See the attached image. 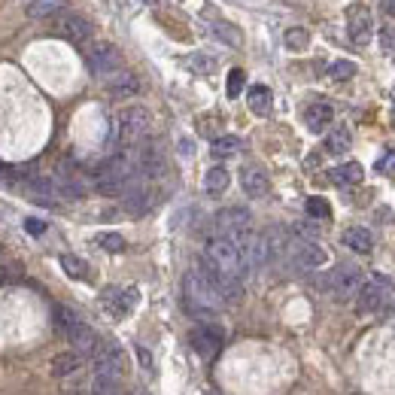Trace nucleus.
Here are the masks:
<instances>
[{
    "mask_svg": "<svg viewBox=\"0 0 395 395\" xmlns=\"http://www.w3.org/2000/svg\"><path fill=\"white\" fill-rule=\"evenodd\" d=\"M67 9V0H31L27 4V18H52Z\"/></svg>",
    "mask_w": 395,
    "mask_h": 395,
    "instance_id": "obj_23",
    "label": "nucleus"
},
{
    "mask_svg": "<svg viewBox=\"0 0 395 395\" xmlns=\"http://www.w3.org/2000/svg\"><path fill=\"white\" fill-rule=\"evenodd\" d=\"M55 31L70 43H86L95 34V27H91L88 18H82L76 13H61V15H55Z\"/></svg>",
    "mask_w": 395,
    "mask_h": 395,
    "instance_id": "obj_11",
    "label": "nucleus"
},
{
    "mask_svg": "<svg viewBox=\"0 0 395 395\" xmlns=\"http://www.w3.org/2000/svg\"><path fill=\"white\" fill-rule=\"evenodd\" d=\"M107 91L113 98H131V95L140 91V79H137L134 73H128V70H119V73H113V76L107 79Z\"/></svg>",
    "mask_w": 395,
    "mask_h": 395,
    "instance_id": "obj_17",
    "label": "nucleus"
},
{
    "mask_svg": "<svg viewBox=\"0 0 395 395\" xmlns=\"http://www.w3.org/2000/svg\"><path fill=\"white\" fill-rule=\"evenodd\" d=\"M289 259L298 271H316L328 262V255H326L323 246L314 243V241H295L289 246Z\"/></svg>",
    "mask_w": 395,
    "mask_h": 395,
    "instance_id": "obj_9",
    "label": "nucleus"
},
{
    "mask_svg": "<svg viewBox=\"0 0 395 395\" xmlns=\"http://www.w3.org/2000/svg\"><path fill=\"white\" fill-rule=\"evenodd\" d=\"M228 186H232V173H228L225 168H210V170L204 173V189H207V195L219 198L222 192H228Z\"/></svg>",
    "mask_w": 395,
    "mask_h": 395,
    "instance_id": "obj_22",
    "label": "nucleus"
},
{
    "mask_svg": "<svg viewBox=\"0 0 395 395\" xmlns=\"http://www.w3.org/2000/svg\"><path fill=\"white\" fill-rule=\"evenodd\" d=\"M98 246L100 250H107V253H122L125 250V237L116 234V232H104V234H98Z\"/></svg>",
    "mask_w": 395,
    "mask_h": 395,
    "instance_id": "obj_33",
    "label": "nucleus"
},
{
    "mask_svg": "<svg viewBox=\"0 0 395 395\" xmlns=\"http://www.w3.org/2000/svg\"><path fill=\"white\" fill-rule=\"evenodd\" d=\"M201 262H207L213 271L228 274V277H237V280L246 277L243 259H241V253H237L232 237H210L207 246H204V259Z\"/></svg>",
    "mask_w": 395,
    "mask_h": 395,
    "instance_id": "obj_2",
    "label": "nucleus"
},
{
    "mask_svg": "<svg viewBox=\"0 0 395 395\" xmlns=\"http://www.w3.org/2000/svg\"><path fill=\"white\" fill-rule=\"evenodd\" d=\"M380 9H383V15L395 18V0H380Z\"/></svg>",
    "mask_w": 395,
    "mask_h": 395,
    "instance_id": "obj_39",
    "label": "nucleus"
},
{
    "mask_svg": "<svg viewBox=\"0 0 395 395\" xmlns=\"http://www.w3.org/2000/svg\"><path fill=\"white\" fill-rule=\"evenodd\" d=\"M55 326H58V328H61V335L67 337V335L73 332V328L82 326V319H79L76 314H73L70 307H58V310H55Z\"/></svg>",
    "mask_w": 395,
    "mask_h": 395,
    "instance_id": "obj_29",
    "label": "nucleus"
},
{
    "mask_svg": "<svg viewBox=\"0 0 395 395\" xmlns=\"http://www.w3.org/2000/svg\"><path fill=\"white\" fill-rule=\"evenodd\" d=\"M186 67H192L195 73H213L216 61L210 58V55H204V52H192V55H186Z\"/></svg>",
    "mask_w": 395,
    "mask_h": 395,
    "instance_id": "obj_31",
    "label": "nucleus"
},
{
    "mask_svg": "<svg viewBox=\"0 0 395 395\" xmlns=\"http://www.w3.org/2000/svg\"><path fill=\"white\" fill-rule=\"evenodd\" d=\"M25 232L34 234V237H40V234H46V222H43V219H25Z\"/></svg>",
    "mask_w": 395,
    "mask_h": 395,
    "instance_id": "obj_37",
    "label": "nucleus"
},
{
    "mask_svg": "<svg viewBox=\"0 0 395 395\" xmlns=\"http://www.w3.org/2000/svg\"><path fill=\"white\" fill-rule=\"evenodd\" d=\"M380 46H383V49H389V52H395V27L392 25H387L380 31Z\"/></svg>",
    "mask_w": 395,
    "mask_h": 395,
    "instance_id": "obj_36",
    "label": "nucleus"
},
{
    "mask_svg": "<svg viewBox=\"0 0 395 395\" xmlns=\"http://www.w3.org/2000/svg\"><path fill=\"white\" fill-rule=\"evenodd\" d=\"M332 119H335V109L328 104H310L307 113H304V122H307V128L314 134H323L326 128L332 125Z\"/></svg>",
    "mask_w": 395,
    "mask_h": 395,
    "instance_id": "obj_18",
    "label": "nucleus"
},
{
    "mask_svg": "<svg viewBox=\"0 0 395 395\" xmlns=\"http://www.w3.org/2000/svg\"><path fill=\"white\" fill-rule=\"evenodd\" d=\"M67 341H70V347H73V353H79L82 359H86V356H95V353H98V347H100L98 335H95V328L86 326V323L73 328V332L67 335Z\"/></svg>",
    "mask_w": 395,
    "mask_h": 395,
    "instance_id": "obj_15",
    "label": "nucleus"
},
{
    "mask_svg": "<svg viewBox=\"0 0 395 395\" xmlns=\"http://www.w3.org/2000/svg\"><path fill=\"white\" fill-rule=\"evenodd\" d=\"M0 283H4V274H0Z\"/></svg>",
    "mask_w": 395,
    "mask_h": 395,
    "instance_id": "obj_43",
    "label": "nucleus"
},
{
    "mask_svg": "<svg viewBox=\"0 0 395 395\" xmlns=\"http://www.w3.org/2000/svg\"><path fill=\"white\" fill-rule=\"evenodd\" d=\"M64 395H82V392H64Z\"/></svg>",
    "mask_w": 395,
    "mask_h": 395,
    "instance_id": "obj_42",
    "label": "nucleus"
},
{
    "mask_svg": "<svg viewBox=\"0 0 395 395\" xmlns=\"http://www.w3.org/2000/svg\"><path fill=\"white\" fill-rule=\"evenodd\" d=\"M155 204V192L149 186H143V180H137L131 189L125 192V210L131 216H143V213H149Z\"/></svg>",
    "mask_w": 395,
    "mask_h": 395,
    "instance_id": "obj_14",
    "label": "nucleus"
},
{
    "mask_svg": "<svg viewBox=\"0 0 395 395\" xmlns=\"http://www.w3.org/2000/svg\"><path fill=\"white\" fill-rule=\"evenodd\" d=\"M210 34H213L219 43H225V46H241L243 43L241 31H237L234 25H228V22H213L210 25Z\"/></svg>",
    "mask_w": 395,
    "mask_h": 395,
    "instance_id": "obj_27",
    "label": "nucleus"
},
{
    "mask_svg": "<svg viewBox=\"0 0 395 395\" xmlns=\"http://www.w3.org/2000/svg\"><path fill=\"white\" fill-rule=\"evenodd\" d=\"M182 292H186L189 314H195V316H213V314H219V310L225 307V298L219 295L213 280H210L201 268L186 274V280H182Z\"/></svg>",
    "mask_w": 395,
    "mask_h": 395,
    "instance_id": "obj_1",
    "label": "nucleus"
},
{
    "mask_svg": "<svg viewBox=\"0 0 395 395\" xmlns=\"http://www.w3.org/2000/svg\"><path fill=\"white\" fill-rule=\"evenodd\" d=\"M328 76H332L335 82H347V79H353V76H356V64H353V61H347V58L335 61L332 67H328Z\"/></svg>",
    "mask_w": 395,
    "mask_h": 395,
    "instance_id": "obj_32",
    "label": "nucleus"
},
{
    "mask_svg": "<svg viewBox=\"0 0 395 395\" xmlns=\"http://www.w3.org/2000/svg\"><path fill=\"white\" fill-rule=\"evenodd\" d=\"M243 82H246V73L241 67H234L232 73H228V82H225V95L228 98H237L243 91Z\"/></svg>",
    "mask_w": 395,
    "mask_h": 395,
    "instance_id": "obj_34",
    "label": "nucleus"
},
{
    "mask_svg": "<svg viewBox=\"0 0 395 395\" xmlns=\"http://www.w3.org/2000/svg\"><path fill=\"white\" fill-rule=\"evenodd\" d=\"M137 359H140V365L146 371H152V353L146 350V347H137Z\"/></svg>",
    "mask_w": 395,
    "mask_h": 395,
    "instance_id": "obj_38",
    "label": "nucleus"
},
{
    "mask_svg": "<svg viewBox=\"0 0 395 395\" xmlns=\"http://www.w3.org/2000/svg\"><path fill=\"white\" fill-rule=\"evenodd\" d=\"M213 228L219 237H237L253 228V213L246 207H225L213 216Z\"/></svg>",
    "mask_w": 395,
    "mask_h": 395,
    "instance_id": "obj_8",
    "label": "nucleus"
},
{
    "mask_svg": "<svg viewBox=\"0 0 395 395\" xmlns=\"http://www.w3.org/2000/svg\"><path fill=\"white\" fill-rule=\"evenodd\" d=\"M79 368H82V356L73 353V350L58 353L52 359V374H55V377H70V374H76Z\"/></svg>",
    "mask_w": 395,
    "mask_h": 395,
    "instance_id": "obj_21",
    "label": "nucleus"
},
{
    "mask_svg": "<svg viewBox=\"0 0 395 395\" xmlns=\"http://www.w3.org/2000/svg\"><path fill=\"white\" fill-rule=\"evenodd\" d=\"M86 61H88V70L100 79H109L113 73L122 70V55H119L113 43H91Z\"/></svg>",
    "mask_w": 395,
    "mask_h": 395,
    "instance_id": "obj_7",
    "label": "nucleus"
},
{
    "mask_svg": "<svg viewBox=\"0 0 395 395\" xmlns=\"http://www.w3.org/2000/svg\"><path fill=\"white\" fill-rule=\"evenodd\" d=\"M122 374H125V353H122V347L113 344V341H104L98 347V353L91 356V380L119 383Z\"/></svg>",
    "mask_w": 395,
    "mask_h": 395,
    "instance_id": "obj_4",
    "label": "nucleus"
},
{
    "mask_svg": "<svg viewBox=\"0 0 395 395\" xmlns=\"http://www.w3.org/2000/svg\"><path fill=\"white\" fill-rule=\"evenodd\" d=\"M347 34H350V40L356 46H365L371 40L374 34V18L365 6H350V13H347Z\"/></svg>",
    "mask_w": 395,
    "mask_h": 395,
    "instance_id": "obj_12",
    "label": "nucleus"
},
{
    "mask_svg": "<svg viewBox=\"0 0 395 395\" xmlns=\"http://www.w3.org/2000/svg\"><path fill=\"white\" fill-rule=\"evenodd\" d=\"M283 43H286V49L292 52H301L310 46V34L304 31V27H289L286 34H283Z\"/></svg>",
    "mask_w": 395,
    "mask_h": 395,
    "instance_id": "obj_28",
    "label": "nucleus"
},
{
    "mask_svg": "<svg viewBox=\"0 0 395 395\" xmlns=\"http://www.w3.org/2000/svg\"><path fill=\"white\" fill-rule=\"evenodd\" d=\"M131 395H149V392H146V389H131Z\"/></svg>",
    "mask_w": 395,
    "mask_h": 395,
    "instance_id": "obj_41",
    "label": "nucleus"
},
{
    "mask_svg": "<svg viewBox=\"0 0 395 395\" xmlns=\"http://www.w3.org/2000/svg\"><path fill=\"white\" fill-rule=\"evenodd\" d=\"M241 137L234 134H225V137H216L213 143H210V152H213V159H232V155L241 152Z\"/></svg>",
    "mask_w": 395,
    "mask_h": 395,
    "instance_id": "obj_26",
    "label": "nucleus"
},
{
    "mask_svg": "<svg viewBox=\"0 0 395 395\" xmlns=\"http://www.w3.org/2000/svg\"><path fill=\"white\" fill-rule=\"evenodd\" d=\"M328 177H332V182H337V186H359L362 177H365V170H362V164L347 161V164H337Z\"/></svg>",
    "mask_w": 395,
    "mask_h": 395,
    "instance_id": "obj_20",
    "label": "nucleus"
},
{
    "mask_svg": "<svg viewBox=\"0 0 395 395\" xmlns=\"http://www.w3.org/2000/svg\"><path fill=\"white\" fill-rule=\"evenodd\" d=\"M307 213L314 219H328V213H332V207H328L326 198H307Z\"/></svg>",
    "mask_w": 395,
    "mask_h": 395,
    "instance_id": "obj_35",
    "label": "nucleus"
},
{
    "mask_svg": "<svg viewBox=\"0 0 395 395\" xmlns=\"http://www.w3.org/2000/svg\"><path fill=\"white\" fill-rule=\"evenodd\" d=\"M395 292V283L387 274H371V280L362 283V289L356 292V310L359 314H374V310L383 307V301Z\"/></svg>",
    "mask_w": 395,
    "mask_h": 395,
    "instance_id": "obj_5",
    "label": "nucleus"
},
{
    "mask_svg": "<svg viewBox=\"0 0 395 395\" xmlns=\"http://www.w3.org/2000/svg\"><path fill=\"white\" fill-rule=\"evenodd\" d=\"M246 104H250V109L255 116H268L271 107H274V95L268 86H253L250 91H246Z\"/></svg>",
    "mask_w": 395,
    "mask_h": 395,
    "instance_id": "obj_19",
    "label": "nucleus"
},
{
    "mask_svg": "<svg viewBox=\"0 0 395 395\" xmlns=\"http://www.w3.org/2000/svg\"><path fill=\"white\" fill-rule=\"evenodd\" d=\"M241 186H243V192L250 198H265L268 195V189H271V180H268V173H265L262 168L250 164V168L241 170Z\"/></svg>",
    "mask_w": 395,
    "mask_h": 395,
    "instance_id": "obj_16",
    "label": "nucleus"
},
{
    "mask_svg": "<svg viewBox=\"0 0 395 395\" xmlns=\"http://www.w3.org/2000/svg\"><path fill=\"white\" fill-rule=\"evenodd\" d=\"M180 149L186 152V155H192V143H189V140H182V143H180Z\"/></svg>",
    "mask_w": 395,
    "mask_h": 395,
    "instance_id": "obj_40",
    "label": "nucleus"
},
{
    "mask_svg": "<svg viewBox=\"0 0 395 395\" xmlns=\"http://www.w3.org/2000/svg\"><path fill=\"white\" fill-rule=\"evenodd\" d=\"M189 341H192V347H195V353L204 356V359H213V356L222 350V332H219V328H213V326L195 328Z\"/></svg>",
    "mask_w": 395,
    "mask_h": 395,
    "instance_id": "obj_13",
    "label": "nucleus"
},
{
    "mask_svg": "<svg viewBox=\"0 0 395 395\" xmlns=\"http://www.w3.org/2000/svg\"><path fill=\"white\" fill-rule=\"evenodd\" d=\"M137 298H140V292L137 289H119V286H109L100 292V304H104V310L109 316H116V319H122L128 316L134 310L137 304Z\"/></svg>",
    "mask_w": 395,
    "mask_h": 395,
    "instance_id": "obj_10",
    "label": "nucleus"
},
{
    "mask_svg": "<svg viewBox=\"0 0 395 395\" xmlns=\"http://www.w3.org/2000/svg\"><path fill=\"white\" fill-rule=\"evenodd\" d=\"M149 128H152V116L146 107H125L116 116V137L122 146H137L149 134Z\"/></svg>",
    "mask_w": 395,
    "mask_h": 395,
    "instance_id": "obj_3",
    "label": "nucleus"
},
{
    "mask_svg": "<svg viewBox=\"0 0 395 395\" xmlns=\"http://www.w3.org/2000/svg\"><path fill=\"white\" fill-rule=\"evenodd\" d=\"M61 268H64V274H67V277H73V280H82L88 274V265L79 259V255H61Z\"/></svg>",
    "mask_w": 395,
    "mask_h": 395,
    "instance_id": "obj_30",
    "label": "nucleus"
},
{
    "mask_svg": "<svg viewBox=\"0 0 395 395\" xmlns=\"http://www.w3.org/2000/svg\"><path fill=\"white\" fill-rule=\"evenodd\" d=\"M362 283H365V274L356 268V265H337V268L323 280V289L332 292L337 301H347V298H356Z\"/></svg>",
    "mask_w": 395,
    "mask_h": 395,
    "instance_id": "obj_6",
    "label": "nucleus"
},
{
    "mask_svg": "<svg viewBox=\"0 0 395 395\" xmlns=\"http://www.w3.org/2000/svg\"><path fill=\"white\" fill-rule=\"evenodd\" d=\"M350 146H353V134H350V128H347V125H337L335 131H328V137H326V149L332 152V155L350 152Z\"/></svg>",
    "mask_w": 395,
    "mask_h": 395,
    "instance_id": "obj_24",
    "label": "nucleus"
},
{
    "mask_svg": "<svg viewBox=\"0 0 395 395\" xmlns=\"http://www.w3.org/2000/svg\"><path fill=\"white\" fill-rule=\"evenodd\" d=\"M344 243L350 246L353 253H362V255L374 250V237H371L368 228H347V232H344Z\"/></svg>",
    "mask_w": 395,
    "mask_h": 395,
    "instance_id": "obj_25",
    "label": "nucleus"
}]
</instances>
